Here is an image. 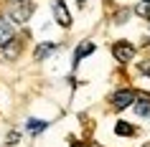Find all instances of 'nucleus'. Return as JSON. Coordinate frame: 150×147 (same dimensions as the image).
Here are the masks:
<instances>
[{
    "label": "nucleus",
    "mask_w": 150,
    "mask_h": 147,
    "mask_svg": "<svg viewBox=\"0 0 150 147\" xmlns=\"http://www.w3.org/2000/svg\"><path fill=\"white\" fill-rule=\"evenodd\" d=\"M112 53H115V58L120 63H127V61H132V56H135V46L130 41H117L112 46Z\"/></svg>",
    "instance_id": "1"
},
{
    "label": "nucleus",
    "mask_w": 150,
    "mask_h": 147,
    "mask_svg": "<svg viewBox=\"0 0 150 147\" xmlns=\"http://www.w3.org/2000/svg\"><path fill=\"white\" fill-rule=\"evenodd\" d=\"M135 99H137V96H135L132 89H122V91H117L115 96H112V107L115 109H125V107H130Z\"/></svg>",
    "instance_id": "2"
},
{
    "label": "nucleus",
    "mask_w": 150,
    "mask_h": 147,
    "mask_svg": "<svg viewBox=\"0 0 150 147\" xmlns=\"http://www.w3.org/2000/svg\"><path fill=\"white\" fill-rule=\"evenodd\" d=\"M54 18L59 20L61 28H69V25H71V13L66 10L64 0H54Z\"/></svg>",
    "instance_id": "3"
},
{
    "label": "nucleus",
    "mask_w": 150,
    "mask_h": 147,
    "mask_svg": "<svg viewBox=\"0 0 150 147\" xmlns=\"http://www.w3.org/2000/svg\"><path fill=\"white\" fill-rule=\"evenodd\" d=\"M31 13H33V5L28 3V0H21V5H16V8L10 10V18H13V20H18V23H25Z\"/></svg>",
    "instance_id": "4"
},
{
    "label": "nucleus",
    "mask_w": 150,
    "mask_h": 147,
    "mask_svg": "<svg viewBox=\"0 0 150 147\" xmlns=\"http://www.w3.org/2000/svg\"><path fill=\"white\" fill-rule=\"evenodd\" d=\"M10 41H13V25H10L5 18L0 15V48H3V46H8Z\"/></svg>",
    "instance_id": "5"
},
{
    "label": "nucleus",
    "mask_w": 150,
    "mask_h": 147,
    "mask_svg": "<svg viewBox=\"0 0 150 147\" xmlns=\"http://www.w3.org/2000/svg\"><path fill=\"white\" fill-rule=\"evenodd\" d=\"M89 53H94V43H92V41H81L79 48H76V53H74V66H79L81 58L89 56Z\"/></svg>",
    "instance_id": "6"
},
{
    "label": "nucleus",
    "mask_w": 150,
    "mask_h": 147,
    "mask_svg": "<svg viewBox=\"0 0 150 147\" xmlns=\"http://www.w3.org/2000/svg\"><path fill=\"white\" fill-rule=\"evenodd\" d=\"M18 51H21V41H10V48H8V46L0 48V61H5V58L13 61V58L18 56Z\"/></svg>",
    "instance_id": "7"
},
{
    "label": "nucleus",
    "mask_w": 150,
    "mask_h": 147,
    "mask_svg": "<svg viewBox=\"0 0 150 147\" xmlns=\"http://www.w3.org/2000/svg\"><path fill=\"white\" fill-rule=\"evenodd\" d=\"M135 114H137V117H150V99H148V96L135 99Z\"/></svg>",
    "instance_id": "8"
},
{
    "label": "nucleus",
    "mask_w": 150,
    "mask_h": 147,
    "mask_svg": "<svg viewBox=\"0 0 150 147\" xmlns=\"http://www.w3.org/2000/svg\"><path fill=\"white\" fill-rule=\"evenodd\" d=\"M115 132H117L120 137H132V134H135V127L130 122H122V119H120V122L115 124Z\"/></svg>",
    "instance_id": "9"
},
{
    "label": "nucleus",
    "mask_w": 150,
    "mask_h": 147,
    "mask_svg": "<svg viewBox=\"0 0 150 147\" xmlns=\"http://www.w3.org/2000/svg\"><path fill=\"white\" fill-rule=\"evenodd\" d=\"M51 51H56V43H43V46L36 48V56H33V58H36V61H43Z\"/></svg>",
    "instance_id": "10"
},
{
    "label": "nucleus",
    "mask_w": 150,
    "mask_h": 147,
    "mask_svg": "<svg viewBox=\"0 0 150 147\" xmlns=\"http://www.w3.org/2000/svg\"><path fill=\"white\" fill-rule=\"evenodd\" d=\"M25 127H28V132L38 134V132H43V129L48 127V122H43V119H28V122H25Z\"/></svg>",
    "instance_id": "11"
},
{
    "label": "nucleus",
    "mask_w": 150,
    "mask_h": 147,
    "mask_svg": "<svg viewBox=\"0 0 150 147\" xmlns=\"http://www.w3.org/2000/svg\"><path fill=\"white\" fill-rule=\"evenodd\" d=\"M135 13H137V15H142V18H150V0H142L140 5L135 8Z\"/></svg>",
    "instance_id": "12"
},
{
    "label": "nucleus",
    "mask_w": 150,
    "mask_h": 147,
    "mask_svg": "<svg viewBox=\"0 0 150 147\" xmlns=\"http://www.w3.org/2000/svg\"><path fill=\"white\" fill-rule=\"evenodd\" d=\"M137 69H140V74L150 76V58H148V61H140V63H137Z\"/></svg>",
    "instance_id": "13"
},
{
    "label": "nucleus",
    "mask_w": 150,
    "mask_h": 147,
    "mask_svg": "<svg viewBox=\"0 0 150 147\" xmlns=\"http://www.w3.org/2000/svg\"><path fill=\"white\" fill-rule=\"evenodd\" d=\"M18 139H21V134H18V132H10V137H8V145H18Z\"/></svg>",
    "instance_id": "14"
},
{
    "label": "nucleus",
    "mask_w": 150,
    "mask_h": 147,
    "mask_svg": "<svg viewBox=\"0 0 150 147\" xmlns=\"http://www.w3.org/2000/svg\"><path fill=\"white\" fill-rule=\"evenodd\" d=\"M71 145H74V147H81V145H79V142H71Z\"/></svg>",
    "instance_id": "15"
},
{
    "label": "nucleus",
    "mask_w": 150,
    "mask_h": 147,
    "mask_svg": "<svg viewBox=\"0 0 150 147\" xmlns=\"http://www.w3.org/2000/svg\"><path fill=\"white\" fill-rule=\"evenodd\" d=\"M79 3H81V5H84V3H87V0H79Z\"/></svg>",
    "instance_id": "16"
},
{
    "label": "nucleus",
    "mask_w": 150,
    "mask_h": 147,
    "mask_svg": "<svg viewBox=\"0 0 150 147\" xmlns=\"http://www.w3.org/2000/svg\"><path fill=\"white\" fill-rule=\"evenodd\" d=\"M142 147H150V145H142Z\"/></svg>",
    "instance_id": "17"
},
{
    "label": "nucleus",
    "mask_w": 150,
    "mask_h": 147,
    "mask_svg": "<svg viewBox=\"0 0 150 147\" xmlns=\"http://www.w3.org/2000/svg\"><path fill=\"white\" fill-rule=\"evenodd\" d=\"M148 43H150V36H148Z\"/></svg>",
    "instance_id": "18"
}]
</instances>
